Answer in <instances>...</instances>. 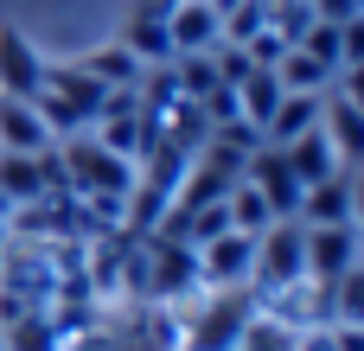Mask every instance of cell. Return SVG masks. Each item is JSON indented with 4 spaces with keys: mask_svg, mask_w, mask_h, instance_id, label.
Masks as SVG:
<instances>
[{
    "mask_svg": "<svg viewBox=\"0 0 364 351\" xmlns=\"http://www.w3.org/2000/svg\"><path fill=\"white\" fill-rule=\"evenodd\" d=\"M307 281V230L301 217H275L262 237H256V269H250V294H275V288H294Z\"/></svg>",
    "mask_w": 364,
    "mask_h": 351,
    "instance_id": "6da1fadb",
    "label": "cell"
},
{
    "mask_svg": "<svg viewBox=\"0 0 364 351\" xmlns=\"http://www.w3.org/2000/svg\"><path fill=\"white\" fill-rule=\"evenodd\" d=\"M58 173H64V192H77V198H128L134 192V160H115L90 134H77L64 147V166Z\"/></svg>",
    "mask_w": 364,
    "mask_h": 351,
    "instance_id": "7a4b0ae2",
    "label": "cell"
},
{
    "mask_svg": "<svg viewBox=\"0 0 364 351\" xmlns=\"http://www.w3.org/2000/svg\"><path fill=\"white\" fill-rule=\"evenodd\" d=\"M256 307V294L250 288H237V294H211V307L205 313H186L192 326H186V351H237V339L250 333V313Z\"/></svg>",
    "mask_w": 364,
    "mask_h": 351,
    "instance_id": "3957f363",
    "label": "cell"
},
{
    "mask_svg": "<svg viewBox=\"0 0 364 351\" xmlns=\"http://www.w3.org/2000/svg\"><path fill=\"white\" fill-rule=\"evenodd\" d=\"M250 269H256V237L224 230L198 249V294H237L250 288Z\"/></svg>",
    "mask_w": 364,
    "mask_h": 351,
    "instance_id": "277c9868",
    "label": "cell"
},
{
    "mask_svg": "<svg viewBox=\"0 0 364 351\" xmlns=\"http://www.w3.org/2000/svg\"><path fill=\"white\" fill-rule=\"evenodd\" d=\"M198 294V249L179 237H147V301Z\"/></svg>",
    "mask_w": 364,
    "mask_h": 351,
    "instance_id": "5b68a950",
    "label": "cell"
},
{
    "mask_svg": "<svg viewBox=\"0 0 364 351\" xmlns=\"http://www.w3.org/2000/svg\"><path fill=\"white\" fill-rule=\"evenodd\" d=\"M58 185H64L58 160H45V153H0V198H6V211L38 205V198L58 192Z\"/></svg>",
    "mask_w": 364,
    "mask_h": 351,
    "instance_id": "8992f818",
    "label": "cell"
},
{
    "mask_svg": "<svg viewBox=\"0 0 364 351\" xmlns=\"http://www.w3.org/2000/svg\"><path fill=\"white\" fill-rule=\"evenodd\" d=\"M294 217H301L307 230H326V224H358V185H352V166H339L333 179L307 185Z\"/></svg>",
    "mask_w": 364,
    "mask_h": 351,
    "instance_id": "52a82bcc",
    "label": "cell"
},
{
    "mask_svg": "<svg viewBox=\"0 0 364 351\" xmlns=\"http://www.w3.org/2000/svg\"><path fill=\"white\" fill-rule=\"evenodd\" d=\"M307 230V224H301ZM346 269H358V224H326V230H307V281L326 288L339 281Z\"/></svg>",
    "mask_w": 364,
    "mask_h": 351,
    "instance_id": "ba28073f",
    "label": "cell"
},
{
    "mask_svg": "<svg viewBox=\"0 0 364 351\" xmlns=\"http://www.w3.org/2000/svg\"><path fill=\"white\" fill-rule=\"evenodd\" d=\"M243 179L269 198V211H275V217H294V211H301V179L288 173L282 147H256V153L243 160Z\"/></svg>",
    "mask_w": 364,
    "mask_h": 351,
    "instance_id": "9c48e42d",
    "label": "cell"
},
{
    "mask_svg": "<svg viewBox=\"0 0 364 351\" xmlns=\"http://www.w3.org/2000/svg\"><path fill=\"white\" fill-rule=\"evenodd\" d=\"M38 83H45V58L26 45V32L0 26V96L32 102V96H38Z\"/></svg>",
    "mask_w": 364,
    "mask_h": 351,
    "instance_id": "30bf717a",
    "label": "cell"
},
{
    "mask_svg": "<svg viewBox=\"0 0 364 351\" xmlns=\"http://www.w3.org/2000/svg\"><path fill=\"white\" fill-rule=\"evenodd\" d=\"M166 32H173V58H192V51H211L224 32H218V6L211 0H173L166 13Z\"/></svg>",
    "mask_w": 364,
    "mask_h": 351,
    "instance_id": "8fae6325",
    "label": "cell"
},
{
    "mask_svg": "<svg viewBox=\"0 0 364 351\" xmlns=\"http://www.w3.org/2000/svg\"><path fill=\"white\" fill-rule=\"evenodd\" d=\"M0 153H51L45 115L19 96H0Z\"/></svg>",
    "mask_w": 364,
    "mask_h": 351,
    "instance_id": "7c38bea8",
    "label": "cell"
},
{
    "mask_svg": "<svg viewBox=\"0 0 364 351\" xmlns=\"http://www.w3.org/2000/svg\"><path fill=\"white\" fill-rule=\"evenodd\" d=\"M320 102H326V96H314V90H282L275 115L262 122V147H288L294 134L320 128Z\"/></svg>",
    "mask_w": 364,
    "mask_h": 351,
    "instance_id": "4fadbf2b",
    "label": "cell"
},
{
    "mask_svg": "<svg viewBox=\"0 0 364 351\" xmlns=\"http://www.w3.org/2000/svg\"><path fill=\"white\" fill-rule=\"evenodd\" d=\"M282 160H288V173L301 179V192L307 185H320V179H333L346 160L333 153V141H326V128H307V134H294L288 147H282Z\"/></svg>",
    "mask_w": 364,
    "mask_h": 351,
    "instance_id": "5bb4252c",
    "label": "cell"
},
{
    "mask_svg": "<svg viewBox=\"0 0 364 351\" xmlns=\"http://www.w3.org/2000/svg\"><path fill=\"white\" fill-rule=\"evenodd\" d=\"M77 70H83L90 83H102V90H141V58H134L128 45H102V51H90Z\"/></svg>",
    "mask_w": 364,
    "mask_h": 351,
    "instance_id": "9a60e30c",
    "label": "cell"
},
{
    "mask_svg": "<svg viewBox=\"0 0 364 351\" xmlns=\"http://www.w3.org/2000/svg\"><path fill=\"white\" fill-rule=\"evenodd\" d=\"M275 102H282V83H275V70H269V64H256V70L237 83V115L262 134V122L275 115Z\"/></svg>",
    "mask_w": 364,
    "mask_h": 351,
    "instance_id": "2e32d148",
    "label": "cell"
},
{
    "mask_svg": "<svg viewBox=\"0 0 364 351\" xmlns=\"http://www.w3.org/2000/svg\"><path fill=\"white\" fill-rule=\"evenodd\" d=\"M224 217H230V230H243V237H262L269 224H275V211H269V198L250 185V179H237L230 192H224Z\"/></svg>",
    "mask_w": 364,
    "mask_h": 351,
    "instance_id": "e0dca14e",
    "label": "cell"
},
{
    "mask_svg": "<svg viewBox=\"0 0 364 351\" xmlns=\"http://www.w3.org/2000/svg\"><path fill=\"white\" fill-rule=\"evenodd\" d=\"M128 51H134L141 64H173V32H166V19L134 13V26H128Z\"/></svg>",
    "mask_w": 364,
    "mask_h": 351,
    "instance_id": "ac0fdd59",
    "label": "cell"
},
{
    "mask_svg": "<svg viewBox=\"0 0 364 351\" xmlns=\"http://www.w3.org/2000/svg\"><path fill=\"white\" fill-rule=\"evenodd\" d=\"M307 6H314L320 26H352V19H364V0H307Z\"/></svg>",
    "mask_w": 364,
    "mask_h": 351,
    "instance_id": "d6986e66",
    "label": "cell"
}]
</instances>
